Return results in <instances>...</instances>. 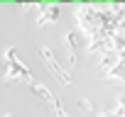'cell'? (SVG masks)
I'll use <instances>...</instances> for the list:
<instances>
[{
  "instance_id": "8",
  "label": "cell",
  "mask_w": 125,
  "mask_h": 117,
  "mask_svg": "<svg viewBox=\"0 0 125 117\" xmlns=\"http://www.w3.org/2000/svg\"><path fill=\"white\" fill-rule=\"evenodd\" d=\"M79 107H83L86 112H96V105H93L88 98H81V100H79Z\"/></svg>"
},
{
  "instance_id": "4",
  "label": "cell",
  "mask_w": 125,
  "mask_h": 117,
  "mask_svg": "<svg viewBox=\"0 0 125 117\" xmlns=\"http://www.w3.org/2000/svg\"><path fill=\"white\" fill-rule=\"evenodd\" d=\"M64 46H66V54H69V64L74 66V64H76V56H79V46H81V34H79L76 29L66 32V37H64Z\"/></svg>"
},
{
  "instance_id": "2",
  "label": "cell",
  "mask_w": 125,
  "mask_h": 117,
  "mask_svg": "<svg viewBox=\"0 0 125 117\" xmlns=\"http://www.w3.org/2000/svg\"><path fill=\"white\" fill-rule=\"evenodd\" d=\"M32 12H37L34 22H37L39 27H44V25H54V22H59V17H61V8H59V5H54V3L32 5Z\"/></svg>"
},
{
  "instance_id": "3",
  "label": "cell",
  "mask_w": 125,
  "mask_h": 117,
  "mask_svg": "<svg viewBox=\"0 0 125 117\" xmlns=\"http://www.w3.org/2000/svg\"><path fill=\"white\" fill-rule=\"evenodd\" d=\"M5 81H8V83H10V81H22V83L30 85L34 78H32L30 68L17 58V61H12V64H5Z\"/></svg>"
},
{
  "instance_id": "1",
  "label": "cell",
  "mask_w": 125,
  "mask_h": 117,
  "mask_svg": "<svg viewBox=\"0 0 125 117\" xmlns=\"http://www.w3.org/2000/svg\"><path fill=\"white\" fill-rule=\"evenodd\" d=\"M39 56H42V61L47 64V68H49V71L54 73V78H56V81L66 83V85H69V83L74 81V78H71V73H69V71H66L64 66H61V61H59V58L54 56V51H52L49 46H39Z\"/></svg>"
},
{
  "instance_id": "5",
  "label": "cell",
  "mask_w": 125,
  "mask_h": 117,
  "mask_svg": "<svg viewBox=\"0 0 125 117\" xmlns=\"http://www.w3.org/2000/svg\"><path fill=\"white\" fill-rule=\"evenodd\" d=\"M30 88L34 90V95H37V98H39L44 105H52V100H54V93H52V90H49L44 83H37V81H32V83H30Z\"/></svg>"
},
{
  "instance_id": "9",
  "label": "cell",
  "mask_w": 125,
  "mask_h": 117,
  "mask_svg": "<svg viewBox=\"0 0 125 117\" xmlns=\"http://www.w3.org/2000/svg\"><path fill=\"white\" fill-rule=\"evenodd\" d=\"M0 117H15V115H0Z\"/></svg>"
},
{
  "instance_id": "7",
  "label": "cell",
  "mask_w": 125,
  "mask_h": 117,
  "mask_svg": "<svg viewBox=\"0 0 125 117\" xmlns=\"http://www.w3.org/2000/svg\"><path fill=\"white\" fill-rule=\"evenodd\" d=\"M105 81L123 83V61H118L115 66H110V68H108V73H105Z\"/></svg>"
},
{
  "instance_id": "6",
  "label": "cell",
  "mask_w": 125,
  "mask_h": 117,
  "mask_svg": "<svg viewBox=\"0 0 125 117\" xmlns=\"http://www.w3.org/2000/svg\"><path fill=\"white\" fill-rule=\"evenodd\" d=\"M118 61H123L120 54H115V51H105V54H101V58H98V66H101V68H110V66H115Z\"/></svg>"
}]
</instances>
